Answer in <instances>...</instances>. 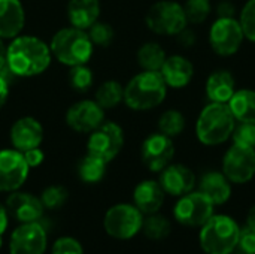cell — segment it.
<instances>
[{
    "instance_id": "39",
    "label": "cell",
    "mask_w": 255,
    "mask_h": 254,
    "mask_svg": "<svg viewBox=\"0 0 255 254\" xmlns=\"http://www.w3.org/2000/svg\"><path fill=\"white\" fill-rule=\"evenodd\" d=\"M10 78H13L10 75V72L7 69L0 72V109L6 105L9 94H10Z\"/></svg>"
},
{
    "instance_id": "20",
    "label": "cell",
    "mask_w": 255,
    "mask_h": 254,
    "mask_svg": "<svg viewBox=\"0 0 255 254\" xmlns=\"http://www.w3.org/2000/svg\"><path fill=\"white\" fill-rule=\"evenodd\" d=\"M25 9L21 0H0V39L10 40L22 33Z\"/></svg>"
},
{
    "instance_id": "40",
    "label": "cell",
    "mask_w": 255,
    "mask_h": 254,
    "mask_svg": "<svg viewBox=\"0 0 255 254\" xmlns=\"http://www.w3.org/2000/svg\"><path fill=\"white\" fill-rule=\"evenodd\" d=\"M22 156H24V159H25V162H27V165H28L30 169L39 168L43 163V160H45V153H43V150L40 147L30 148V150L24 151Z\"/></svg>"
},
{
    "instance_id": "28",
    "label": "cell",
    "mask_w": 255,
    "mask_h": 254,
    "mask_svg": "<svg viewBox=\"0 0 255 254\" xmlns=\"http://www.w3.org/2000/svg\"><path fill=\"white\" fill-rule=\"evenodd\" d=\"M166 57L163 46L157 42H146L137 49V64L142 70L160 72Z\"/></svg>"
},
{
    "instance_id": "21",
    "label": "cell",
    "mask_w": 255,
    "mask_h": 254,
    "mask_svg": "<svg viewBox=\"0 0 255 254\" xmlns=\"http://www.w3.org/2000/svg\"><path fill=\"white\" fill-rule=\"evenodd\" d=\"M160 73L167 87L172 88H184L187 87L194 75V67L191 61L182 55H170L166 57Z\"/></svg>"
},
{
    "instance_id": "19",
    "label": "cell",
    "mask_w": 255,
    "mask_h": 254,
    "mask_svg": "<svg viewBox=\"0 0 255 254\" xmlns=\"http://www.w3.org/2000/svg\"><path fill=\"white\" fill-rule=\"evenodd\" d=\"M166 193L158 181L143 180L133 190V205L143 214H155L164 204Z\"/></svg>"
},
{
    "instance_id": "27",
    "label": "cell",
    "mask_w": 255,
    "mask_h": 254,
    "mask_svg": "<svg viewBox=\"0 0 255 254\" xmlns=\"http://www.w3.org/2000/svg\"><path fill=\"white\" fill-rule=\"evenodd\" d=\"M94 100L106 111L114 109L124 102V85L117 79L103 81L94 93Z\"/></svg>"
},
{
    "instance_id": "42",
    "label": "cell",
    "mask_w": 255,
    "mask_h": 254,
    "mask_svg": "<svg viewBox=\"0 0 255 254\" xmlns=\"http://www.w3.org/2000/svg\"><path fill=\"white\" fill-rule=\"evenodd\" d=\"M176 36H178V42H179L182 46H191V45H194V42H196L194 33H193L191 30H188L187 27H185L179 34H176Z\"/></svg>"
},
{
    "instance_id": "29",
    "label": "cell",
    "mask_w": 255,
    "mask_h": 254,
    "mask_svg": "<svg viewBox=\"0 0 255 254\" xmlns=\"http://www.w3.org/2000/svg\"><path fill=\"white\" fill-rule=\"evenodd\" d=\"M142 231L146 238L152 241H161V240H166L172 234V223L167 217L155 213L143 219Z\"/></svg>"
},
{
    "instance_id": "1",
    "label": "cell",
    "mask_w": 255,
    "mask_h": 254,
    "mask_svg": "<svg viewBox=\"0 0 255 254\" xmlns=\"http://www.w3.org/2000/svg\"><path fill=\"white\" fill-rule=\"evenodd\" d=\"M52 63L49 43L39 36L18 34L6 45V69L13 78H34Z\"/></svg>"
},
{
    "instance_id": "7",
    "label": "cell",
    "mask_w": 255,
    "mask_h": 254,
    "mask_svg": "<svg viewBox=\"0 0 255 254\" xmlns=\"http://www.w3.org/2000/svg\"><path fill=\"white\" fill-rule=\"evenodd\" d=\"M143 219V214L133 204H117L106 211L103 229L111 238L127 241L142 231Z\"/></svg>"
},
{
    "instance_id": "12",
    "label": "cell",
    "mask_w": 255,
    "mask_h": 254,
    "mask_svg": "<svg viewBox=\"0 0 255 254\" xmlns=\"http://www.w3.org/2000/svg\"><path fill=\"white\" fill-rule=\"evenodd\" d=\"M106 120V111L94 99H82L72 103L66 114L64 121L69 129L76 133H91Z\"/></svg>"
},
{
    "instance_id": "44",
    "label": "cell",
    "mask_w": 255,
    "mask_h": 254,
    "mask_svg": "<svg viewBox=\"0 0 255 254\" xmlns=\"http://www.w3.org/2000/svg\"><path fill=\"white\" fill-rule=\"evenodd\" d=\"M6 69V43L0 39V72Z\"/></svg>"
},
{
    "instance_id": "2",
    "label": "cell",
    "mask_w": 255,
    "mask_h": 254,
    "mask_svg": "<svg viewBox=\"0 0 255 254\" xmlns=\"http://www.w3.org/2000/svg\"><path fill=\"white\" fill-rule=\"evenodd\" d=\"M49 48L52 58L67 67H73L78 64H88L94 55L96 46L91 42L87 30L69 25L57 30L52 34Z\"/></svg>"
},
{
    "instance_id": "17",
    "label": "cell",
    "mask_w": 255,
    "mask_h": 254,
    "mask_svg": "<svg viewBox=\"0 0 255 254\" xmlns=\"http://www.w3.org/2000/svg\"><path fill=\"white\" fill-rule=\"evenodd\" d=\"M160 186L164 193L173 198H181L196 187V175L194 172L181 163H170L160 172L158 178Z\"/></svg>"
},
{
    "instance_id": "15",
    "label": "cell",
    "mask_w": 255,
    "mask_h": 254,
    "mask_svg": "<svg viewBox=\"0 0 255 254\" xmlns=\"http://www.w3.org/2000/svg\"><path fill=\"white\" fill-rule=\"evenodd\" d=\"M175 156V145L172 138L161 132L146 136L140 147V159L151 172H161L169 166Z\"/></svg>"
},
{
    "instance_id": "23",
    "label": "cell",
    "mask_w": 255,
    "mask_h": 254,
    "mask_svg": "<svg viewBox=\"0 0 255 254\" xmlns=\"http://www.w3.org/2000/svg\"><path fill=\"white\" fill-rule=\"evenodd\" d=\"M199 192H202L215 207L224 205L232 198V183L223 172L212 171L202 177Z\"/></svg>"
},
{
    "instance_id": "14",
    "label": "cell",
    "mask_w": 255,
    "mask_h": 254,
    "mask_svg": "<svg viewBox=\"0 0 255 254\" xmlns=\"http://www.w3.org/2000/svg\"><path fill=\"white\" fill-rule=\"evenodd\" d=\"M48 235L45 225L39 222L21 223L13 229L9 241L10 254H45Z\"/></svg>"
},
{
    "instance_id": "35",
    "label": "cell",
    "mask_w": 255,
    "mask_h": 254,
    "mask_svg": "<svg viewBox=\"0 0 255 254\" xmlns=\"http://www.w3.org/2000/svg\"><path fill=\"white\" fill-rule=\"evenodd\" d=\"M239 24L242 27L244 36L255 42V0H248L247 4L244 6L241 16H239Z\"/></svg>"
},
{
    "instance_id": "9",
    "label": "cell",
    "mask_w": 255,
    "mask_h": 254,
    "mask_svg": "<svg viewBox=\"0 0 255 254\" xmlns=\"http://www.w3.org/2000/svg\"><path fill=\"white\" fill-rule=\"evenodd\" d=\"M215 205L202 193V192H190L181 198H178L173 207L175 220L185 228H202L212 216Z\"/></svg>"
},
{
    "instance_id": "30",
    "label": "cell",
    "mask_w": 255,
    "mask_h": 254,
    "mask_svg": "<svg viewBox=\"0 0 255 254\" xmlns=\"http://www.w3.org/2000/svg\"><path fill=\"white\" fill-rule=\"evenodd\" d=\"M185 129V117L176 109L164 111L158 118V132L169 138L179 136Z\"/></svg>"
},
{
    "instance_id": "24",
    "label": "cell",
    "mask_w": 255,
    "mask_h": 254,
    "mask_svg": "<svg viewBox=\"0 0 255 254\" xmlns=\"http://www.w3.org/2000/svg\"><path fill=\"white\" fill-rule=\"evenodd\" d=\"M235 78L229 70H217L206 81V96L211 102L227 103L233 96Z\"/></svg>"
},
{
    "instance_id": "18",
    "label": "cell",
    "mask_w": 255,
    "mask_h": 254,
    "mask_svg": "<svg viewBox=\"0 0 255 254\" xmlns=\"http://www.w3.org/2000/svg\"><path fill=\"white\" fill-rule=\"evenodd\" d=\"M4 205L7 208L9 216H12L19 223L39 222L45 213V207L42 205L40 198L21 190L9 193Z\"/></svg>"
},
{
    "instance_id": "31",
    "label": "cell",
    "mask_w": 255,
    "mask_h": 254,
    "mask_svg": "<svg viewBox=\"0 0 255 254\" xmlns=\"http://www.w3.org/2000/svg\"><path fill=\"white\" fill-rule=\"evenodd\" d=\"M93 84H94V73L88 64H78L69 67V85L75 91L85 93L93 87Z\"/></svg>"
},
{
    "instance_id": "4",
    "label": "cell",
    "mask_w": 255,
    "mask_h": 254,
    "mask_svg": "<svg viewBox=\"0 0 255 254\" xmlns=\"http://www.w3.org/2000/svg\"><path fill=\"white\" fill-rule=\"evenodd\" d=\"M241 226L226 214H214L199 232V246L205 254H233L239 241Z\"/></svg>"
},
{
    "instance_id": "26",
    "label": "cell",
    "mask_w": 255,
    "mask_h": 254,
    "mask_svg": "<svg viewBox=\"0 0 255 254\" xmlns=\"http://www.w3.org/2000/svg\"><path fill=\"white\" fill-rule=\"evenodd\" d=\"M108 171V163L93 154H85L76 166L78 178L85 184H97L100 183Z\"/></svg>"
},
{
    "instance_id": "13",
    "label": "cell",
    "mask_w": 255,
    "mask_h": 254,
    "mask_svg": "<svg viewBox=\"0 0 255 254\" xmlns=\"http://www.w3.org/2000/svg\"><path fill=\"white\" fill-rule=\"evenodd\" d=\"M30 168L21 151L15 148L0 150V193L19 190L27 181Z\"/></svg>"
},
{
    "instance_id": "10",
    "label": "cell",
    "mask_w": 255,
    "mask_h": 254,
    "mask_svg": "<svg viewBox=\"0 0 255 254\" xmlns=\"http://www.w3.org/2000/svg\"><path fill=\"white\" fill-rule=\"evenodd\" d=\"M223 174L232 184H247L255 177V148L233 144L223 159Z\"/></svg>"
},
{
    "instance_id": "32",
    "label": "cell",
    "mask_w": 255,
    "mask_h": 254,
    "mask_svg": "<svg viewBox=\"0 0 255 254\" xmlns=\"http://www.w3.org/2000/svg\"><path fill=\"white\" fill-rule=\"evenodd\" d=\"M42 201V205L45 207V210L54 211L61 208L69 198V192L64 186H58V184H52L48 186L46 189H43L42 195L39 196Z\"/></svg>"
},
{
    "instance_id": "43",
    "label": "cell",
    "mask_w": 255,
    "mask_h": 254,
    "mask_svg": "<svg viewBox=\"0 0 255 254\" xmlns=\"http://www.w3.org/2000/svg\"><path fill=\"white\" fill-rule=\"evenodd\" d=\"M217 10H218V15H220V16H233V13H235V6H233L230 1L224 0V1H221V3L218 4Z\"/></svg>"
},
{
    "instance_id": "3",
    "label": "cell",
    "mask_w": 255,
    "mask_h": 254,
    "mask_svg": "<svg viewBox=\"0 0 255 254\" xmlns=\"http://www.w3.org/2000/svg\"><path fill=\"white\" fill-rule=\"evenodd\" d=\"M167 94V85L160 72L142 70L124 85V103L131 111H149L160 106Z\"/></svg>"
},
{
    "instance_id": "11",
    "label": "cell",
    "mask_w": 255,
    "mask_h": 254,
    "mask_svg": "<svg viewBox=\"0 0 255 254\" xmlns=\"http://www.w3.org/2000/svg\"><path fill=\"white\" fill-rule=\"evenodd\" d=\"M245 36L239 19L233 16H218L209 30V42L212 49L223 57L233 55L239 51Z\"/></svg>"
},
{
    "instance_id": "5",
    "label": "cell",
    "mask_w": 255,
    "mask_h": 254,
    "mask_svg": "<svg viewBox=\"0 0 255 254\" xmlns=\"http://www.w3.org/2000/svg\"><path fill=\"white\" fill-rule=\"evenodd\" d=\"M236 120L227 103L211 102L200 112L196 123V135L203 145H220L232 138Z\"/></svg>"
},
{
    "instance_id": "36",
    "label": "cell",
    "mask_w": 255,
    "mask_h": 254,
    "mask_svg": "<svg viewBox=\"0 0 255 254\" xmlns=\"http://www.w3.org/2000/svg\"><path fill=\"white\" fill-rule=\"evenodd\" d=\"M233 142L255 148V123H241L233 130Z\"/></svg>"
},
{
    "instance_id": "45",
    "label": "cell",
    "mask_w": 255,
    "mask_h": 254,
    "mask_svg": "<svg viewBox=\"0 0 255 254\" xmlns=\"http://www.w3.org/2000/svg\"><path fill=\"white\" fill-rule=\"evenodd\" d=\"M247 226L251 229H255V205L247 214Z\"/></svg>"
},
{
    "instance_id": "33",
    "label": "cell",
    "mask_w": 255,
    "mask_h": 254,
    "mask_svg": "<svg viewBox=\"0 0 255 254\" xmlns=\"http://www.w3.org/2000/svg\"><path fill=\"white\" fill-rule=\"evenodd\" d=\"M91 42L94 43V46H109L115 37V30L114 27L109 24V22H105V21H100L97 19L88 30H87Z\"/></svg>"
},
{
    "instance_id": "25",
    "label": "cell",
    "mask_w": 255,
    "mask_h": 254,
    "mask_svg": "<svg viewBox=\"0 0 255 254\" xmlns=\"http://www.w3.org/2000/svg\"><path fill=\"white\" fill-rule=\"evenodd\" d=\"M227 106L239 123H255V91L253 90L235 91Z\"/></svg>"
},
{
    "instance_id": "8",
    "label": "cell",
    "mask_w": 255,
    "mask_h": 254,
    "mask_svg": "<svg viewBox=\"0 0 255 254\" xmlns=\"http://www.w3.org/2000/svg\"><path fill=\"white\" fill-rule=\"evenodd\" d=\"M124 141L126 138L123 127L115 121L105 120L97 129L88 133L87 153L111 163L121 153Z\"/></svg>"
},
{
    "instance_id": "6",
    "label": "cell",
    "mask_w": 255,
    "mask_h": 254,
    "mask_svg": "<svg viewBox=\"0 0 255 254\" xmlns=\"http://www.w3.org/2000/svg\"><path fill=\"white\" fill-rule=\"evenodd\" d=\"M145 24L155 34L176 36L187 27L188 21L182 4L173 0H160L148 9Z\"/></svg>"
},
{
    "instance_id": "41",
    "label": "cell",
    "mask_w": 255,
    "mask_h": 254,
    "mask_svg": "<svg viewBox=\"0 0 255 254\" xmlns=\"http://www.w3.org/2000/svg\"><path fill=\"white\" fill-rule=\"evenodd\" d=\"M9 213H7V208L4 204L0 202V249H1V244H3V235L4 232L7 231V226H9Z\"/></svg>"
},
{
    "instance_id": "37",
    "label": "cell",
    "mask_w": 255,
    "mask_h": 254,
    "mask_svg": "<svg viewBox=\"0 0 255 254\" xmlns=\"http://www.w3.org/2000/svg\"><path fill=\"white\" fill-rule=\"evenodd\" d=\"M51 254H84V247L72 237H61L54 243Z\"/></svg>"
},
{
    "instance_id": "34",
    "label": "cell",
    "mask_w": 255,
    "mask_h": 254,
    "mask_svg": "<svg viewBox=\"0 0 255 254\" xmlns=\"http://www.w3.org/2000/svg\"><path fill=\"white\" fill-rule=\"evenodd\" d=\"M184 10L188 22L200 24L211 13V0H187Z\"/></svg>"
},
{
    "instance_id": "16",
    "label": "cell",
    "mask_w": 255,
    "mask_h": 254,
    "mask_svg": "<svg viewBox=\"0 0 255 254\" xmlns=\"http://www.w3.org/2000/svg\"><path fill=\"white\" fill-rule=\"evenodd\" d=\"M45 138V130L42 123L31 117V115H24L10 126L9 130V141L12 148L24 153L30 148L40 147Z\"/></svg>"
},
{
    "instance_id": "22",
    "label": "cell",
    "mask_w": 255,
    "mask_h": 254,
    "mask_svg": "<svg viewBox=\"0 0 255 254\" xmlns=\"http://www.w3.org/2000/svg\"><path fill=\"white\" fill-rule=\"evenodd\" d=\"M100 0H69L66 16L72 27L88 30L100 18Z\"/></svg>"
},
{
    "instance_id": "38",
    "label": "cell",
    "mask_w": 255,
    "mask_h": 254,
    "mask_svg": "<svg viewBox=\"0 0 255 254\" xmlns=\"http://www.w3.org/2000/svg\"><path fill=\"white\" fill-rule=\"evenodd\" d=\"M236 250L239 254H255V229H251L248 226L241 228Z\"/></svg>"
}]
</instances>
